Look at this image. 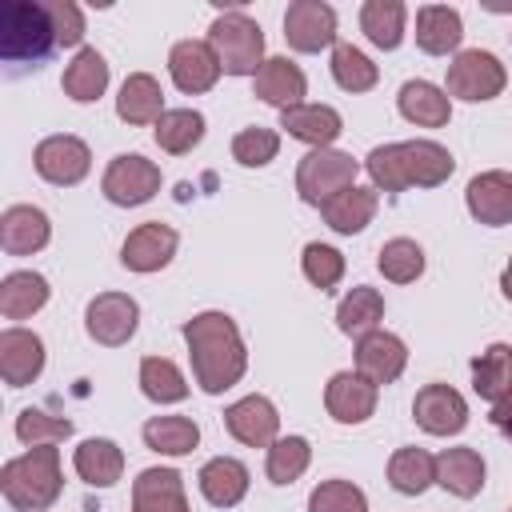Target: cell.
I'll return each instance as SVG.
<instances>
[{
  "label": "cell",
  "mask_w": 512,
  "mask_h": 512,
  "mask_svg": "<svg viewBox=\"0 0 512 512\" xmlns=\"http://www.w3.org/2000/svg\"><path fill=\"white\" fill-rule=\"evenodd\" d=\"M184 344H188V356H192L196 384L208 396L232 388L244 376V368H248V352H244L240 328L224 312H200V316H192L184 324Z\"/></svg>",
  "instance_id": "obj_1"
},
{
  "label": "cell",
  "mask_w": 512,
  "mask_h": 512,
  "mask_svg": "<svg viewBox=\"0 0 512 512\" xmlns=\"http://www.w3.org/2000/svg\"><path fill=\"white\" fill-rule=\"evenodd\" d=\"M368 176L384 192H404V188H436L452 176L456 160L444 144L436 140H404V144H380L364 160Z\"/></svg>",
  "instance_id": "obj_2"
},
{
  "label": "cell",
  "mask_w": 512,
  "mask_h": 512,
  "mask_svg": "<svg viewBox=\"0 0 512 512\" xmlns=\"http://www.w3.org/2000/svg\"><path fill=\"white\" fill-rule=\"evenodd\" d=\"M64 488V476H60V452L52 444H40V448H28L24 456L8 460L0 468V492L12 508L20 512H44L56 504Z\"/></svg>",
  "instance_id": "obj_3"
},
{
  "label": "cell",
  "mask_w": 512,
  "mask_h": 512,
  "mask_svg": "<svg viewBox=\"0 0 512 512\" xmlns=\"http://www.w3.org/2000/svg\"><path fill=\"white\" fill-rule=\"evenodd\" d=\"M52 48H60V44H56L48 4L12 0L4 8V24H0V60L12 68H40L52 56Z\"/></svg>",
  "instance_id": "obj_4"
},
{
  "label": "cell",
  "mask_w": 512,
  "mask_h": 512,
  "mask_svg": "<svg viewBox=\"0 0 512 512\" xmlns=\"http://www.w3.org/2000/svg\"><path fill=\"white\" fill-rule=\"evenodd\" d=\"M208 44L220 60V68L228 76H256L264 64V32L252 16H244L240 8L220 12L208 28Z\"/></svg>",
  "instance_id": "obj_5"
},
{
  "label": "cell",
  "mask_w": 512,
  "mask_h": 512,
  "mask_svg": "<svg viewBox=\"0 0 512 512\" xmlns=\"http://www.w3.org/2000/svg\"><path fill=\"white\" fill-rule=\"evenodd\" d=\"M356 180V160L348 152H336V148H312L300 168H296V192L304 204H328L336 192L352 188Z\"/></svg>",
  "instance_id": "obj_6"
},
{
  "label": "cell",
  "mask_w": 512,
  "mask_h": 512,
  "mask_svg": "<svg viewBox=\"0 0 512 512\" xmlns=\"http://www.w3.org/2000/svg\"><path fill=\"white\" fill-rule=\"evenodd\" d=\"M508 84V72L504 64L492 56V52H480V48H468L460 52L452 64H448V96H460V100H492L500 96Z\"/></svg>",
  "instance_id": "obj_7"
},
{
  "label": "cell",
  "mask_w": 512,
  "mask_h": 512,
  "mask_svg": "<svg viewBox=\"0 0 512 512\" xmlns=\"http://www.w3.org/2000/svg\"><path fill=\"white\" fill-rule=\"evenodd\" d=\"M104 196L120 208H136V204H148L156 192H160V168L136 152H124L116 156L108 168H104V180H100Z\"/></svg>",
  "instance_id": "obj_8"
},
{
  "label": "cell",
  "mask_w": 512,
  "mask_h": 512,
  "mask_svg": "<svg viewBox=\"0 0 512 512\" xmlns=\"http://www.w3.org/2000/svg\"><path fill=\"white\" fill-rule=\"evenodd\" d=\"M136 324H140V304H136L132 296H124V292H100V296L88 304V312H84L88 336H92L96 344H104V348L128 344L132 332H136Z\"/></svg>",
  "instance_id": "obj_9"
},
{
  "label": "cell",
  "mask_w": 512,
  "mask_h": 512,
  "mask_svg": "<svg viewBox=\"0 0 512 512\" xmlns=\"http://www.w3.org/2000/svg\"><path fill=\"white\" fill-rule=\"evenodd\" d=\"M32 160H36V172H40L48 184H60V188L80 184V180L88 176V168H92L88 144H84L80 136H68V132L40 140L36 152H32Z\"/></svg>",
  "instance_id": "obj_10"
},
{
  "label": "cell",
  "mask_w": 512,
  "mask_h": 512,
  "mask_svg": "<svg viewBox=\"0 0 512 512\" xmlns=\"http://www.w3.org/2000/svg\"><path fill=\"white\" fill-rule=\"evenodd\" d=\"M284 40L296 52H320L336 40V12L324 0H296L284 12Z\"/></svg>",
  "instance_id": "obj_11"
},
{
  "label": "cell",
  "mask_w": 512,
  "mask_h": 512,
  "mask_svg": "<svg viewBox=\"0 0 512 512\" xmlns=\"http://www.w3.org/2000/svg\"><path fill=\"white\" fill-rule=\"evenodd\" d=\"M412 416L432 436H456L468 424V404L448 384H424L416 392V400H412Z\"/></svg>",
  "instance_id": "obj_12"
},
{
  "label": "cell",
  "mask_w": 512,
  "mask_h": 512,
  "mask_svg": "<svg viewBox=\"0 0 512 512\" xmlns=\"http://www.w3.org/2000/svg\"><path fill=\"white\" fill-rule=\"evenodd\" d=\"M44 372V340L28 328L0 332V376L8 388H24Z\"/></svg>",
  "instance_id": "obj_13"
},
{
  "label": "cell",
  "mask_w": 512,
  "mask_h": 512,
  "mask_svg": "<svg viewBox=\"0 0 512 512\" xmlns=\"http://www.w3.org/2000/svg\"><path fill=\"white\" fill-rule=\"evenodd\" d=\"M404 364H408V348H404L400 336L376 328V332H368V336L356 340V372L364 380H372L376 388L380 384H392L404 372Z\"/></svg>",
  "instance_id": "obj_14"
},
{
  "label": "cell",
  "mask_w": 512,
  "mask_h": 512,
  "mask_svg": "<svg viewBox=\"0 0 512 512\" xmlns=\"http://www.w3.org/2000/svg\"><path fill=\"white\" fill-rule=\"evenodd\" d=\"M224 424L248 448H272L276 444V432H280V416H276V404L268 396H244V400H236L224 412Z\"/></svg>",
  "instance_id": "obj_15"
},
{
  "label": "cell",
  "mask_w": 512,
  "mask_h": 512,
  "mask_svg": "<svg viewBox=\"0 0 512 512\" xmlns=\"http://www.w3.org/2000/svg\"><path fill=\"white\" fill-rule=\"evenodd\" d=\"M168 72H172V80H176V88L180 92H208L216 80H220V60H216V52H212V44L208 40H180L176 48H172V56H168Z\"/></svg>",
  "instance_id": "obj_16"
},
{
  "label": "cell",
  "mask_w": 512,
  "mask_h": 512,
  "mask_svg": "<svg viewBox=\"0 0 512 512\" xmlns=\"http://www.w3.org/2000/svg\"><path fill=\"white\" fill-rule=\"evenodd\" d=\"M172 256H176V232L160 220H148V224L132 228L124 248H120L124 268H132V272H160Z\"/></svg>",
  "instance_id": "obj_17"
},
{
  "label": "cell",
  "mask_w": 512,
  "mask_h": 512,
  "mask_svg": "<svg viewBox=\"0 0 512 512\" xmlns=\"http://www.w3.org/2000/svg\"><path fill=\"white\" fill-rule=\"evenodd\" d=\"M328 416L340 424H364L376 412V384L364 380L360 372H336L324 388Z\"/></svg>",
  "instance_id": "obj_18"
},
{
  "label": "cell",
  "mask_w": 512,
  "mask_h": 512,
  "mask_svg": "<svg viewBox=\"0 0 512 512\" xmlns=\"http://www.w3.org/2000/svg\"><path fill=\"white\" fill-rule=\"evenodd\" d=\"M132 512H192L176 468H144L132 480Z\"/></svg>",
  "instance_id": "obj_19"
},
{
  "label": "cell",
  "mask_w": 512,
  "mask_h": 512,
  "mask_svg": "<svg viewBox=\"0 0 512 512\" xmlns=\"http://www.w3.org/2000/svg\"><path fill=\"white\" fill-rule=\"evenodd\" d=\"M468 212L488 224V228H500V224H512V176L508 172H480L468 180Z\"/></svg>",
  "instance_id": "obj_20"
},
{
  "label": "cell",
  "mask_w": 512,
  "mask_h": 512,
  "mask_svg": "<svg viewBox=\"0 0 512 512\" xmlns=\"http://www.w3.org/2000/svg\"><path fill=\"white\" fill-rule=\"evenodd\" d=\"M48 236H52V228H48V216L40 208H32V204L4 208V216H0V244H4L8 256H32V252H40L48 244Z\"/></svg>",
  "instance_id": "obj_21"
},
{
  "label": "cell",
  "mask_w": 512,
  "mask_h": 512,
  "mask_svg": "<svg viewBox=\"0 0 512 512\" xmlns=\"http://www.w3.org/2000/svg\"><path fill=\"white\" fill-rule=\"evenodd\" d=\"M304 92H308V80H304V72L288 56H272V60L260 64V72H256V96L264 104H276L284 112V108L304 104L300 100Z\"/></svg>",
  "instance_id": "obj_22"
},
{
  "label": "cell",
  "mask_w": 512,
  "mask_h": 512,
  "mask_svg": "<svg viewBox=\"0 0 512 512\" xmlns=\"http://www.w3.org/2000/svg\"><path fill=\"white\" fill-rule=\"evenodd\" d=\"M280 128H288V136H296L312 148H328L344 132V120L328 104H296V108L280 112Z\"/></svg>",
  "instance_id": "obj_23"
},
{
  "label": "cell",
  "mask_w": 512,
  "mask_h": 512,
  "mask_svg": "<svg viewBox=\"0 0 512 512\" xmlns=\"http://www.w3.org/2000/svg\"><path fill=\"white\" fill-rule=\"evenodd\" d=\"M460 36H464V24H460V12L448 8V4H424L416 12V44L428 52V56H448L460 48Z\"/></svg>",
  "instance_id": "obj_24"
},
{
  "label": "cell",
  "mask_w": 512,
  "mask_h": 512,
  "mask_svg": "<svg viewBox=\"0 0 512 512\" xmlns=\"http://www.w3.org/2000/svg\"><path fill=\"white\" fill-rule=\"evenodd\" d=\"M436 484L460 500H472L484 488V460L476 448H444L436 456Z\"/></svg>",
  "instance_id": "obj_25"
},
{
  "label": "cell",
  "mask_w": 512,
  "mask_h": 512,
  "mask_svg": "<svg viewBox=\"0 0 512 512\" xmlns=\"http://www.w3.org/2000/svg\"><path fill=\"white\" fill-rule=\"evenodd\" d=\"M116 116H120L124 124H156V120L164 116V92H160L156 76L132 72V76L120 84Z\"/></svg>",
  "instance_id": "obj_26"
},
{
  "label": "cell",
  "mask_w": 512,
  "mask_h": 512,
  "mask_svg": "<svg viewBox=\"0 0 512 512\" xmlns=\"http://www.w3.org/2000/svg\"><path fill=\"white\" fill-rule=\"evenodd\" d=\"M376 192L372 188H344V192H336L328 204H320V212H324V224L332 228V232H340V236H352V232H364L368 224H372V216H376Z\"/></svg>",
  "instance_id": "obj_27"
},
{
  "label": "cell",
  "mask_w": 512,
  "mask_h": 512,
  "mask_svg": "<svg viewBox=\"0 0 512 512\" xmlns=\"http://www.w3.org/2000/svg\"><path fill=\"white\" fill-rule=\"evenodd\" d=\"M196 480H200L204 500L216 504V508H232V504H240L244 492H248V468H244L240 460H232V456L208 460Z\"/></svg>",
  "instance_id": "obj_28"
},
{
  "label": "cell",
  "mask_w": 512,
  "mask_h": 512,
  "mask_svg": "<svg viewBox=\"0 0 512 512\" xmlns=\"http://www.w3.org/2000/svg\"><path fill=\"white\" fill-rule=\"evenodd\" d=\"M400 116L420 124V128H444L448 116H452V104H448V92L428 84V80H408L400 88Z\"/></svg>",
  "instance_id": "obj_29"
},
{
  "label": "cell",
  "mask_w": 512,
  "mask_h": 512,
  "mask_svg": "<svg viewBox=\"0 0 512 512\" xmlns=\"http://www.w3.org/2000/svg\"><path fill=\"white\" fill-rule=\"evenodd\" d=\"M72 464H76V472H80L84 484H92V488H112V484L120 480V472H124V452H120L112 440L92 436V440H84V444L76 448Z\"/></svg>",
  "instance_id": "obj_30"
},
{
  "label": "cell",
  "mask_w": 512,
  "mask_h": 512,
  "mask_svg": "<svg viewBox=\"0 0 512 512\" xmlns=\"http://www.w3.org/2000/svg\"><path fill=\"white\" fill-rule=\"evenodd\" d=\"M472 388L492 404L512 396V344H488L472 360Z\"/></svg>",
  "instance_id": "obj_31"
},
{
  "label": "cell",
  "mask_w": 512,
  "mask_h": 512,
  "mask_svg": "<svg viewBox=\"0 0 512 512\" xmlns=\"http://www.w3.org/2000/svg\"><path fill=\"white\" fill-rule=\"evenodd\" d=\"M48 304V280L40 272H8L0 280V312L8 320H28Z\"/></svg>",
  "instance_id": "obj_32"
},
{
  "label": "cell",
  "mask_w": 512,
  "mask_h": 512,
  "mask_svg": "<svg viewBox=\"0 0 512 512\" xmlns=\"http://www.w3.org/2000/svg\"><path fill=\"white\" fill-rule=\"evenodd\" d=\"M64 96H72L76 104H88V100H100L104 88H108V60L96 52V48H80L76 60L64 68Z\"/></svg>",
  "instance_id": "obj_33"
},
{
  "label": "cell",
  "mask_w": 512,
  "mask_h": 512,
  "mask_svg": "<svg viewBox=\"0 0 512 512\" xmlns=\"http://www.w3.org/2000/svg\"><path fill=\"white\" fill-rule=\"evenodd\" d=\"M384 320V296L376 292V288H368V284H360V288H352L344 300H340V308H336V324H340V332L344 336H368V332H376V324Z\"/></svg>",
  "instance_id": "obj_34"
},
{
  "label": "cell",
  "mask_w": 512,
  "mask_h": 512,
  "mask_svg": "<svg viewBox=\"0 0 512 512\" xmlns=\"http://www.w3.org/2000/svg\"><path fill=\"white\" fill-rule=\"evenodd\" d=\"M388 484L404 496H420L428 484H436V456L424 448H396L388 460Z\"/></svg>",
  "instance_id": "obj_35"
},
{
  "label": "cell",
  "mask_w": 512,
  "mask_h": 512,
  "mask_svg": "<svg viewBox=\"0 0 512 512\" xmlns=\"http://www.w3.org/2000/svg\"><path fill=\"white\" fill-rule=\"evenodd\" d=\"M144 444L164 456H188L200 444V428L188 416H152L144 424Z\"/></svg>",
  "instance_id": "obj_36"
},
{
  "label": "cell",
  "mask_w": 512,
  "mask_h": 512,
  "mask_svg": "<svg viewBox=\"0 0 512 512\" xmlns=\"http://www.w3.org/2000/svg\"><path fill=\"white\" fill-rule=\"evenodd\" d=\"M360 28L376 48H384V52L400 48V40H404V4L400 0H368L360 8Z\"/></svg>",
  "instance_id": "obj_37"
},
{
  "label": "cell",
  "mask_w": 512,
  "mask_h": 512,
  "mask_svg": "<svg viewBox=\"0 0 512 512\" xmlns=\"http://www.w3.org/2000/svg\"><path fill=\"white\" fill-rule=\"evenodd\" d=\"M200 140H204V116L192 112V108H172L156 120V144L172 156L192 152Z\"/></svg>",
  "instance_id": "obj_38"
},
{
  "label": "cell",
  "mask_w": 512,
  "mask_h": 512,
  "mask_svg": "<svg viewBox=\"0 0 512 512\" xmlns=\"http://www.w3.org/2000/svg\"><path fill=\"white\" fill-rule=\"evenodd\" d=\"M140 388L156 404H176L188 396V380L168 356H144L140 360Z\"/></svg>",
  "instance_id": "obj_39"
},
{
  "label": "cell",
  "mask_w": 512,
  "mask_h": 512,
  "mask_svg": "<svg viewBox=\"0 0 512 512\" xmlns=\"http://www.w3.org/2000/svg\"><path fill=\"white\" fill-rule=\"evenodd\" d=\"M332 76H336V84H340L344 92H368V88H376L380 68H376L360 48L336 44V48H332Z\"/></svg>",
  "instance_id": "obj_40"
},
{
  "label": "cell",
  "mask_w": 512,
  "mask_h": 512,
  "mask_svg": "<svg viewBox=\"0 0 512 512\" xmlns=\"http://www.w3.org/2000/svg\"><path fill=\"white\" fill-rule=\"evenodd\" d=\"M376 264H380L384 280H392V284H412V280L424 272V252H420L416 240L396 236V240H388V244L380 248Z\"/></svg>",
  "instance_id": "obj_41"
},
{
  "label": "cell",
  "mask_w": 512,
  "mask_h": 512,
  "mask_svg": "<svg viewBox=\"0 0 512 512\" xmlns=\"http://www.w3.org/2000/svg\"><path fill=\"white\" fill-rule=\"evenodd\" d=\"M308 460H312L308 440L304 436H284V440H276L268 448V480L272 484H292V480L304 476Z\"/></svg>",
  "instance_id": "obj_42"
},
{
  "label": "cell",
  "mask_w": 512,
  "mask_h": 512,
  "mask_svg": "<svg viewBox=\"0 0 512 512\" xmlns=\"http://www.w3.org/2000/svg\"><path fill=\"white\" fill-rule=\"evenodd\" d=\"M16 436H20L28 448L56 444V440H68V436H72V420L48 416V412H40V408H24V412L16 416Z\"/></svg>",
  "instance_id": "obj_43"
},
{
  "label": "cell",
  "mask_w": 512,
  "mask_h": 512,
  "mask_svg": "<svg viewBox=\"0 0 512 512\" xmlns=\"http://www.w3.org/2000/svg\"><path fill=\"white\" fill-rule=\"evenodd\" d=\"M308 512H368V500L352 480H324L312 488Z\"/></svg>",
  "instance_id": "obj_44"
},
{
  "label": "cell",
  "mask_w": 512,
  "mask_h": 512,
  "mask_svg": "<svg viewBox=\"0 0 512 512\" xmlns=\"http://www.w3.org/2000/svg\"><path fill=\"white\" fill-rule=\"evenodd\" d=\"M276 152H280V136L272 128L256 124V128H244V132L232 136V156L244 168H264L268 160H276Z\"/></svg>",
  "instance_id": "obj_45"
},
{
  "label": "cell",
  "mask_w": 512,
  "mask_h": 512,
  "mask_svg": "<svg viewBox=\"0 0 512 512\" xmlns=\"http://www.w3.org/2000/svg\"><path fill=\"white\" fill-rule=\"evenodd\" d=\"M300 264H304V276H308L320 292L336 288L340 276H344V256H340L332 244H308L304 256H300Z\"/></svg>",
  "instance_id": "obj_46"
},
{
  "label": "cell",
  "mask_w": 512,
  "mask_h": 512,
  "mask_svg": "<svg viewBox=\"0 0 512 512\" xmlns=\"http://www.w3.org/2000/svg\"><path fill=\"white\" fill-rule=\"evenodd\" d=\"M48 16H52V28H56V44L60 48H72L80 44L84 36V16L72 0H48Z\"/></svg>",
  "instance_id": "obj_47"
},
{
  "label": "cell",
  "mask_w": 512,
  "mask_h": 512,
  "mask_svg": "<svg viewBox=\"0 0 512 512\" xmlns=\"http://www.w3.org/2000/svg\"><path fill=\"white\" fill-rule=\"evenodd\" d=\"M492 424H496L504 436H512V396H504V400L492 404Z\"/></svg>",
  "instance_id": "obj_48"
},
{
  "label": "cell",
  "mask_w": 512,
  "mask_h": 512,
  "mask_svg": "<svg viewBox=\"0 0 512 512\" xmlns=\"http://www.w3.org/2000/svg\"><path fill=\"white\" fill-rule=\"evenodd\" d=\"M500 292L512 300V260H508V268H504V276H500Z\"/></svg>",
  "instance_id": "obj_49"
},
{
  "label": "cell",
  "mask_w": 512,
  "mask_h": 512,
  "mask_svg": "<svg viewBox=\"0 0 512 512\" xmlns=\"http://www.w3.org/2000/svg\"><path fill=\"white\" fill-rule=\"evenodd\" d=\"M508 512H512V508H508Z\"/></svg>",
  "instance_id": "obj_50"
}]
</instances>
